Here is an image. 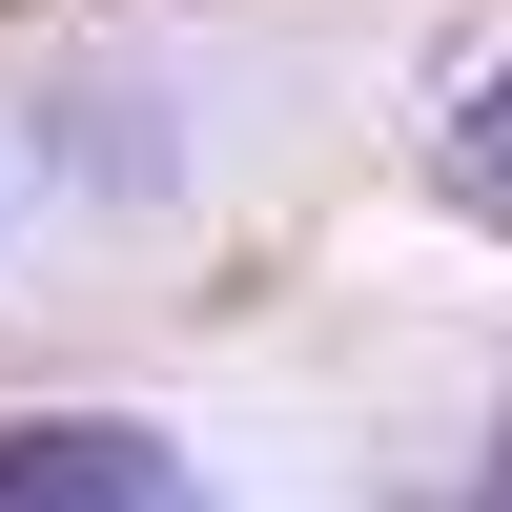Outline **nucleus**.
Here are the masks:
<instances>
[{
  "label": "nucleus",
  "instance_id": "nucleus-1",
  "mask_svg": "<svg viewBox=\"0 0 512 512\" xmlns=\"http://www.w3.org/2000/svg\"><path fill=\"white\" fill-rule=\"evenodd\" d=\"M0 512H205V472L123 410H41V431H0Z\"/></svg>",
  "mask_w": 512,
  "mask_h": 512
},
{
  "label": "nucleus",
  "instance_id": "nucleus-2",
  "mask_svg": "<svg viewBox=\"0 0 512 512\" xmlns=\"http://www.w3.org/2000/svg\"><path fill=\"white\" fill-rule=\"evenodd\" d=\"M431 164H451V205H472V226H512V82H492V103H472V123H451V144H431Z\"/></svg>",
  "mask_w": 512,
  "mask_h": 512
},
{
  "label": "nucleus",
  "instance_id": "nucleus-3",
  "mask_svg": "<svg viewBox=\"0 0 512 512\" xmlns=\"http://www.w3.org/2000/svg\"><path fill=\"white\" fill-rule=\"evenodd\" d=\"M492 512H512V472H492Z\"/></svg>",
  "mask_w": 512,
  "mask_h": 512
}]
</instances>
